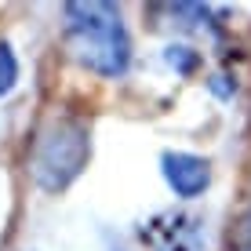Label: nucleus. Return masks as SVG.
<instances>
[{
  "instance_id": "nucleus-5",
  "label": "nucleus",
  "mask_w": 251,
  "mask_h": 251,
  "mask_svg": "<svg viewBox=\"0 0 251 251\" xmlns=\"http://www.w3.org/2000/svg\"><path fill=\"white\" fill-rule=\"evenodd\" d=\"M226 251H251V207L233 219V226L226 233Z\"/></svg>"
},
{
  "instance_id": "nucleus-6",
  "label": "nucleus",
  "mask_w": 251,
  "mask_h": 251,
  "mask_svg": "<svg viewBox=\"0 0 251 251\" xmlns=\"http://www.w3.org/2000/svg\"><path fill=\"white\" fill-rule=\"evenodd\" d=\"M19 80V58H15L11 44H0V95H7Z\"/></svg>"
},
{
  "instance_id": "nucleus-1",
  "label": "nucleus",
  "mask_w": 251,
  "mask_h": 251,
  "mask_svg": "<svg viewBox=\"0 0 251 251\" xmlns=\"http://www.w3.org/2000/svg\"><path fill=\"white\" fill-rule=\"evenodd\" d=\"M66 37L73 58L99 76H124L131 62V40L124 19L113 4L88 0V4H66Z\"/></svg>"
},
{
  "instance_id": "nucleus-4",
  "label": "nucleus",
  "mask_w": 251,
  "mask_h": 251,
  "mask_svg": "<svg viewBox=\"0 0 251 251\" xmlns=\"http://www.w3.org/2000/svg\"><path fill=\"white\" fill-rule=\"evenodd\" d=\"M164 178L178 197H201L211 182V164L193 153H164Z\"/></svg>"
},
{
  "instance_id": "nucleus-3",
  "label": "nucleus",
  "mask_w": 251,
  "mask_h": 251,
  "mask_svg": "<svg viewBox=\"0 0 251 251\" xmlns=\"http://www.w3.org/2000/svg\"><path fill=\"white\" fill-rule=\"evenodd\" d=\"M142 240L153 251H204L201 226L182 211H160L142 226Z\"/></svg>"
},
{
  "instance_id": "nucleus-2",
  "label": "nucleus",
  "mask_w": 251,
  "mask_h": 251,
  "mask_svg": "<svg viewBox=\"0 0 251 251\" xmlns=\"http://www.w3.org/2000/svg\"><path fill=\"white\" fill-rule=\"evenodd\" d=\"M88 153H91V135H88V124L66 117V120H55L37 142V153H33V182L40 189H66L76 175L84 171L88 164Z\"/></svg>"
}]
</instances>
